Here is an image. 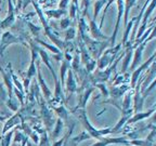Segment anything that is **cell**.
Returning <instances> with one entry per match:
<instances>
[{
  "label": "cell",
  "mask_w": 156,
  "mask_h": 146,
  "mask_svg": "<svg viewBox=\"0 0 156 146\" xmlns=\"http://www.w3.org/2000/svg\"><path fill=\"white\" fill-rule=\"evenodd\" d=\"M73 113L78 117L79 121L81 122V124L83 126V128L86 129L89 135L91 136V139H97L98 141L104 139V136L110 135L112 133V128H105V129H95L94 127L90 123L89 118H88L87 114H86L85 108H75L73 110Z\"/></svg>",
  "instance_id": "obj_1"
},
{
  "label": "cell",
  "mask_w": 156,
  "mask_h": 146,
  "mask_svg": "<svg viewBox=\"0 0 156 146\" xmlns=\"http://www.w3.org/2000/svg\"><path fill=\"white\" fill-rule=\"evenodd\" d=\"M38 103H39V105H40V114H41V117H42V122H44V129H46L47 132H50L52 130V126H53V123H54L52 109L49 107L47 102H44V101L42 102L41 97L39 99Z\"/></svg>",
  "instance_id": "obj_2"
},
{
  "label": "cell",
  "mask_w": 156,
  "mask_h": 146,
  "mask_svg": "<svg viewBox=\"0 0 156 146\" xmlns=\"http://www.w3.org/2000/svg\"><path fill=\"white\" fill-rule=\"evenodd\" d=\"M13 43H21L23 46H27L24 42L22 38L16 37L10 32H5L1 37V41H0V56L2 55L5 50L8 48V46H11Z\"/></svg>",
  "instance_id": "obj_3"
},
{
  "label": "cell",
  "mask_w": 156,
  "mask_h": 146,
  "mask_svg": "<svg viewBox=\"0 0 156 146\" xmlns=\"http://www.w3.org/2000/svg\"><path fill=\"white\" fill-rule=\"evenodd\" d=\"M23 120H24V117H23V115L20 112L15 113L14 115H12L11 117H9L5 122L3 129H2V131H1V135H3V134H5L7 132H9L10 130H12L14 127L21 126V123H22Z\"/></svg>",
  "instance_id": "obj_4"
},
{
  "label": "cell",
  "mask_w": 156,
  "mask_h": 146,
  "mask_svg": "<svg viewBox=\"0 0 156 146\" xmlns=\"http://www.w3.org/2000/svg\"><path fill=\"white\" fill-rule=\"evenodd\" d=\"M110 144H124V145H129V141L127 140V137L122 136V137H106L104 136V139L101 141H98L97 143L92 144L90 146H108Z\"/></svg>",
  "instance_id": "obj_5"
},
{
  "label": "cell",
  "mask_w": 156,
  "mask_h": 146,
  "mask_svg": "<svg viewBox=\"0 0 156 146\" xmlns=\"http://www.w3.org/2000/svg\"><path fill=\"white\" fill-rule=\"evenodd\" d=\"M65 88H66V93H67V95H69V97H71V95L74 92H77L78 90L77 82H76L74 74L71 69H68L67 71V80L65 81Z\"/></svg>",
  "instance_id": "obj_6"
},
{
  "label": "cell",
  "mask_w": 156,
  "mask_h": 146,
  "mask_svg": "<svg viewBox=\"0 0 156 146\" xmlns=\"http://www.w3.org/2000/svg\"><path fill=\"white\" fill-rule=\"evenodd\" d=\"M36 49H37V52H38V55L40 56V58H41V61L44 62V65L49 68V71L52 73V76H53L54 80H55V79H58L55 71H54L53 67H52V65L50 64V56H49V54L47 53V51L44 50V49L40 48V47H38V46H36Z\"/></svg>",
  "instance_id": "obj_7"
},
{
  "label": "cell",
  "mask_w": 156,
  "mask_h": 146,
  "mask_svg": "<svg viewBox=\"0 0 156 146\" xmlns=\"http://www.w3.org/2000/svg\"><path fill=\"white\" fill-rule=\"evenodd\" d=\"M37 76H38V83H39V85H40V88H41L42 93H44L46 100L47 101L51 100V94H52L51 90L49 89L46 81L44 80V77L41 76V71H40V68H39V61H37Z\"/></svg>",
  "instance_id": "obj_8"
},
{
  "label": "cell",
  "mask_w": 156,
  "mask_h": 146,
  "mask_svg": "<svg viewBox=\"0 0 156 146\" xmlns=\"http://www.w3.org/2000/svg\"><path fill=\"white\" fill-rule=\"evenodd\" d=\"M8 2H9V12H8V16L0 23V29L8 28V27H10L14 23L15 16H14V9H13V5H12V0H8Z\"/></svg>",
  "instance_id": "obj_9"
},
{
  "label": "cell",
  "mask_w": 156,
  "mask_h": 146,
  "mask_svg": "<svg viewBox=\"0 0 156 146\" xmlns=\"http://www.w3.org/2000/svg\"><path fill=\"white\" fill-rule=\"evenodd\" d=\"M154 112H155V109H150L147 110V112H140V113H136L134 115H132L131 117H130L129 119H128V121H127V126H131V124L136 123V122L138 121H141V120H144L146 119V118H149L150 116H152V115L154 114Z\"/></svg>",
  "instance_id": "obj_10"
},
{
  "label": "cell",
  "mask_w": 156,
  "mask_h": 146,
  "mask_svg": "<svg viewBox=\"0 0 156 146\" xmlns=\"http://www.w3.org/2000/svg\"><path fill=\"white\" fill-rule=\"evenodd\" d=\"M147 41H144L142 43H140L139 46H136V51H134V55H133V62L131 64V67H130V71H133L134 69L136 68V66L139 65L140 62H141V58H142V54H143V50L145 48V44Z\"/></svg>",
  "instance_id": "obj_11"
},
{
  "label": "cell",
  "mask_w": 156,
  "mask_h": 146,
  "mask_svg": "<svg viewBox=\"0 0 156 146\" xmlns=\"http://www.w3.org/2000/svg\"><path fill=\"white\" fill-rule=\"evenodd\" d=\"M117 5H118V15H117V21H116V26H115L114 29V33H113V36L111 38V42L112 44L114 46L115 43V40H116V36H117V33H118V29H119V24H120V19H122V12H124V0H117Z\"/></svg>",
  "instance_id": "obj_12"
},
{
  "label": "cell",
  "mask_w": 156,
  "mask_h": 146,
  "mask_svg": "<svg viewBox=\"0 0 156 146\" xmlns=\"http://www.w3.org/2000/svg\"><path fill=\"white\" fill-rule=\"evenodd\" d=\"M89 24H90V34L91 36L93 37L94 39H103V40H108V37H106L105 35H103L102 33H101L100 30V27H98L97 24H95L94 19H90V22H89Z\"/></svg>",
  "instance_id": "obj_13"
},
{
  "label": "cell",
  "mask_w": 156,
  "mask_h": 146,
  "mask_svg": "<svg viewBox=\"0 0 156 146\" xmlns=\"http://www.w3.org/2000/svg\"><path fill=\"white\" fill-rule=\"evenodd\" d=\"M63 127H64V121L62 119L58 118L55 121V124H54V128L51 131V136H52V141H56V140L61 136V133L63 131Z\"/></svg>",
  "instance_id": "obj_14"
},
{
  "label": "cell",
  "mask_w": 156,
  "mask_h": 146,
  "mask_svg": "<svg viewBox=\"0 0 156 146\" xmlns=\"http://www.w3.org/2000/svg\"><path fill=\"white\" fill-rule=\"evenodd\" d=\"M120 85H114V87H113L112 91H111L112 97H114V99H119L125 92H127V91L129 90V88L126 87L127 85H122V87H120Z\"/></svg>",
  "instance_id": "obj_15"
},
{
  "label": "cell",
  "mask_w": 156,
  "mask_h": 146,
  "mask_svg": "<svg viewBox=\"0 0 156 146\" xmlns=\"http://www.w3.org/2000/svg\"><path fill=\"white\" fill-rule=\"evenodd\" d=\"M130 117H131V115H122V117H120V119L118 120V122L115 124L114 128H112V133L119 132L125 127V124L127 123V121H128V119H129Z\"/></svg>",
  "instance_id": "obj_16"
},
{
  "label": "cell",
  "mask_w": 156,
  "mask_h": 146,
  "mask_svg": "<svg viewBox=\"0 0 156 146\" xmlns=\"http://www.w3.org/2000/svg\"><path fill=\"white\" fill-rule=\"evenodd\" d=\"M127 52H126V55L124 57V63H122V74H125L128 69V66H129L130 62H131V58H132V47L129 46L127 47Z\"/></svg>",
  "instance_id": "obj_17"
},
{
  "label": "cell",
  "mask_w": 156,
  "mask_h": 146,
  "mask_svg": "<svg viewBox=\"0 0 156 146\" xmlns=\"http://www.w3.org/2000/svg\"><path fill=\"white\" fill-rule=\"evenodd\" d=\"M14 130L12 129L10 130L9 132H7L5 134L1 135V139H0V146H10L11 141L13 139V135H14Z\"/></svg>",
  "instance_id": "obj_18"
},
{
  "label": "cell",
  "mask_w": 156,
  "mask_h": 146,
  "mask_svg": "<svg viewBox=\"0 0 156 146\" xmlns=\"http://www.w3.org/2000/svg\"><path fill=\"white\" fill-rule=\"evenodd\" d=\"M69 69V64L66 60H63L62 61V64H61V68H60V71H61V79H60V82H61V85L62 88L65 87V74L68 71Z\"/></svg>",
  "instance_id": "obj_19"
},
{
  "label": "cell",
  "mask_w": 156,
  "mask_h": 146,
  "mask_svg": "<svg viewBox=\"0 0 156 146\" xmlns=\"http://www.w3.org/2000/svg\"><path fill=\"white\" fill-rule=\"evenodd\" d=\"M35 42H36V43H38V44H40V46H42V47H46V48H48L49 50H51V51L53 52V53H55V54H61V51H60V49H58L56 47L52 46V44H48L47 42L42 41V40H40V39L35 38Z\"/></svg>",
  "instance_id": "obj_20"
},
{
  "label": "cell",
  "mask_w": 156,
  "mask_h": 146,
  "mask_svg": "<svg viewBox=\"0 0 156 146\" xmlns=\"http://www.w3.org/2000/svg\"><path fill=\"white\" fill-rule=\"evenodd\" d=\"M134 21H136V17H133V19H132L131 21H130V23H128V24L126 25V29H125L124 38H122V44H126V43H127V40H128V38H129L130 29H131V28H132V26H133Z\"/></svg>",
  "instance_id": "obj_21"
},
{
  "label": "cell",
  "mask_w": 156,
  "mask_h": 146,
  "mask_svg": "<svg viewBox=\"0 0 156 146\" xmlns=\"http://www.w3.org/2000/svg\"><path fill=\"white\" fill-rule=\"evenodd\" d=\"M5 104H7V106L9 107L11 110H13V112H17V108H19V100H17L16 97L8 99Z\"/></svg>",
  "instance_id": "obj_22"
},
{
  "label": "cell",
  "mask_w": 156,
  "mask_h": 146,
  "mask_svg": "<svg viewBox=\"0 0 156 146\" xmlns=\"http://www.w3.org/2000/svg\"><path fill=\"white\" fill-rule=\"evenodd\" d=\"M44 13H46V14L48 15V16H50V17L60 19V17H61V15L65 14L66 11H65V10L58 9V10H52V11H44Z\"/></svg>",
  "instance_id": "obj_23"
},
{
  "label": "cell",
  "mask_w": 156,
  "mask_h": 146,
  "mask_svg": "<svg viewBox=\"0 0 156 146\" xmlns=\"http://www.w3.org/2000/svg\"><path fill=\"white\" fill-rule=\"evenodd\" d=\"M104 2H105V0H97V1H95V5H94V13H93V15H94V19H97L98 14H99V12H100L101 8L103 7Z\"/></svg>",
  "instance_id": "obj_24"
},
{
  "label": "cell",
  "mask_w": 156,
  "mask_h": 146,
  "mask_svg": "<svg viewBox=\"0 0 156 146\" xmlns=\"http://www.w3.org/2000/svg\"><path fill=\"white\" fill-rule=\"evenodd\" d=\"M155 87H156V78L154 79L153 81H152L151 85H150L149 87L146 88L145 90H144L143 92H142V96H143V99H145V97L147 96V95H149V93L151 92V91H153V89H154Z\"/></svg>",
  "instance_id": "obj_25"
},
{
  "label": "cell",
  "mask_w": 156,
  "mask_h": 146,
  "mask_svg": "<svg viewBox=\"0 0 156 146\" xmlns=\"http://www.w3.org/2000/svg\"><path fill=\"white\" fill-rule=\"evenodd\" d=\"M76 36V30L74 27H71V28L66 30V35H65V41L67 42L68 40H72L73 38H75Z\"/></svg>",
  "instance_id": "obj_26"
},
{
  "label": "cell",
  "mask_w": 156,
  "mask_h": 146,
  "mask_svg": "<svg viewBox=\"0 0 156 146\" xmlns=\"http://www.w3.org/2000/svg\"><path fill=\"white\" fill-rule=\"evenodd\" d=\"M79 60H80V56L78 55V54H76V55L73 57V60H72L71 65L75 71H78V69H79Z\"/></svg>",
  "instance_id": "obj_27"
},
{
  "label": "cell",
  "mask_w": 156,
  "mask_h": 146,
  "mask_svg": "<svg viewBox=\"0 0 156 146\" xmlns=\"http://www.w3.org/2000/svg\"><path fill=\"white\" fill-rule=\"evenodd\" d=\"M69 24H71V21H69V19L65 17V19H63L61 21V28H62V29L67 28V27L69 26Z\"/></svg>",
  "instance_id": "obj_28"
},
{
  "label": "cell",
  "mask_w": 156,
  "mask_h": 146,
  "mask_svg": "<svg viewBox=\"0 0 156 146\" xmlns=\"http://www.w3.org/2000/svg\"><path fill=\"white\" fill-rule=\"evenodd\" d=\"M95 85H97L98 88H100L101 91H102V93H103V95H105V96H107V95H108V91L106 90L105 85H103V83H97Z\"/></svg>",
  "instance_id": "obj_29"
},
{
  "label": "cell",
  "mask_w": 156,
  "mask_h": 146,
  "mask_svg": "<svg viewBox=\"0 0 156 146\" xmlns=\"http://www.w3.org/2000/svg\"><path fill=\"white\" fill-rule=\"evenodd\" d=\"M68 2H69V0H61V1H60V5H60V9L65 10L68 5Z\"/></svg>",
  "instance_id": "obj_30"
},
{
  "label": "cell",
  "mask_w": 156,
  "mask_h": 146,
  "mask_svg": "<svg viewBox=\"0 0 156 146\" xmlns=\"http://www.w3.org/2000/svg\"><path fill=\"white\" fill-rule=\"evenodd\" d=\"M27 142H28V136H26L24 140L22 141V143H20L17 146H26V144H27Z\"/></svg>",
  "instance_id": "obj_31"
},
{
  "label": "cell",
  "mask_w": 156,
  "mask_h": 146,
  "mask_svg": "<svg viewBox=\"0 0 156 146\" xmlns=\"http://www.w3.org/2000/svg\"><path fill=\"white\" fill-rule=\"evenodd\" d=\"M0 93H1V97H2V99H5V90H3L1 83H0Z\"/></svg>",
  "instance_id": "obj_32"
},
{
  "label": "cell",
  "mask_w": 156,
  "mask_h": 146,
  "mask_svg": "<svg viewBox=\"0 0 156 146\" xmlns=\"http://www.w3.org/2000/svg\"><path fill=\"white\" fill-rule=\"evenodd\" d=\"M155 114H154V117L152 118V123H154V124H156V112H154Z\"/></svg>",
  "instance_id": "obj_33"
},
{
  "label": "cell",
  "mask_w": 156,
  "mask_h": 146,
  "mask_svg": "<svg viewBox=\"0 0 156 146\" xmlns=\"http://www.w3.org/2000/svg\"><path fill=\"white\" fill-rule=\"evenodd\" d=\"M8 119V117L5 116H0V121H5Z\"/></svg>",
  "instance_id": "obj_34"
},
{
  "label": "cell",
  "mask_w": 156,
  "mask_h": 146,
  "mask_svg": "<svg viewBox=\"0 0 156 146\" xmlns=\"http://www.w3.org/2000/svg\"><path fill=\"white\" fill-rule=\"evenodd\" d=\"M26 145H27V146H38V145H36V144H32V143H29V142H27Z\"/></svg>",
  "instance_id": "obj_35"
},
{
  "label": "cell",
  "mask_w": 156,
  "mask_h": 146,
  "mask_svg": "<svg viewBox=\"0 0 156 146\" xmlns=\"http://www.w3.org/2000/svg\"><path fill=\"white\" fill-rule=\"evenodd\" d=\"M0 116H5V115H3V112L1 110V108H0ZM5 117H7V116H5ZM8 118H9V117H8Z\"/></svg>",
  "instance_id": "obj_36"
},
{
  "label": "cell",
  "mask_w": 156,
  "mask_h": 146,
  "mask_svg": "<svg viewBox=\"0 0 156 146\" xmlns=\"http://www.w3.org/2000/svg\"><path fill=\"white\" fill-rule=\"evenodd\" d=\"M0 2H1V0H0Z\"/></svg>",
  "instance_id": "obj_37"
},
{
  "label": "cell",
  "mask_w": 156,
  "mask_h": 146,
  "mask_svg": "<svg viewBox=\"0 0 156 146\" xmlns=\"http://www.w3.org/2000/svg\"><path fill=\"white\" fill-rule=\"evenodd\" d=\"M155 106H156V105H155Z\"/></svg>",
  "instance_id": "obj_38"
}]
</instances>
